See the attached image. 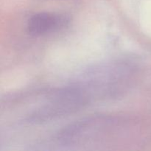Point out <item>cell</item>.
<instances>
[{"label": "cell", "mask_w": 151, "mask_h": 151, "mask_svg": "<svg viewBox=\"0 0 151 151\" xmlns=\"http://www.w3.org/2000/svg\"><path fill=\"white\" fill-rule=\"evenodd\" d=\"M66 19L60 15L50 13L35 14L28 22V30L35 35H44L63 26Z\"/></svg>", "instance_id": "6da1fadb"}]
</instances>
